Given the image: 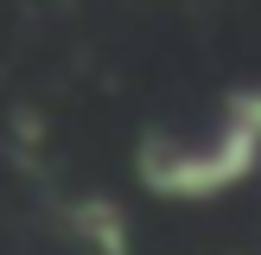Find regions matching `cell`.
<instances>
[{
    "mask_svg": "<svg viewBox=\"0 0 261 255\" xmlns=\"http://www.w3.org/2000/svg\"><path fill=\"white\" fill-rule=\"evenodd\" d=\"M261 166V89H236L223 134L204 153H166L160 140L140 147V185L153 198H217Z\"/></svg>",
    "mask_w": 261,
    "mask_h": 255,
    "instance_id": "1",
    "label": "cell"
},
{
    "mask_svg": "<svg viewBox=\"0 0 261 255\" xmlns=\"http://www.w3.org/2000/svg\"><path fill=\"white\" fill-rule=\"evenodd\" d=\"M76 236H83L96 255H127V249H134V236H127V217L115 211L109 198L76 204Z\"/></svg>",
    "mask_w": 261,
    "mask_h": 255,
    "instance_id": "2",
    "label": "cell"
}]
</instances>
